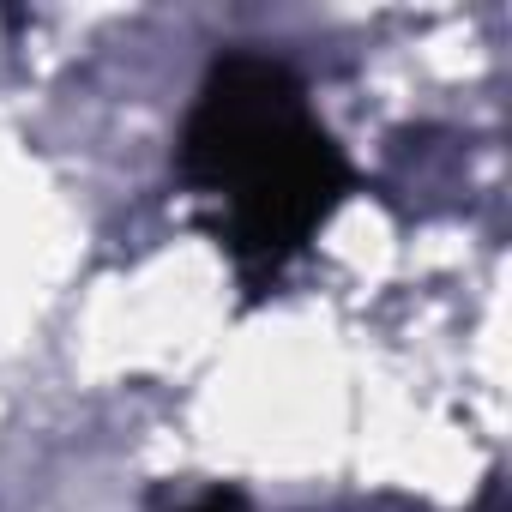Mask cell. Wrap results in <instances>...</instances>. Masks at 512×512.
Returning a JSON list of instances; mask_svg holds the SVG:
<instances>
[{
    "instance_id": "2",
    "label": "cell",
    "mask_w": 512,
    "mask_h": 512,
    "mask_svg": "<svg viewBox=\"0 0 512 512\" xmlns=\"http://www.w3.org/2000/svg\"><path fill=\"white\" fill-rule=\"evenodd\" d=\"M193 512H247V500H241L235 488H211V494H205Z\"/></svg>"
},
{
    "instance_id": "1",
    "label": "cell",
    "mask_w": 512,
    "mask_h": 512,
    "mask_svg": "<svg viewBox=\"0 0 512 512\" xmlns=\"http://www.w3.org/2000/svg\"><path fill=\"white\" fill-rule=\"evenodd\" d=\"M181 175L223 199V241L247 272H278L332 217L350 163L272 55H223L181 127Z\"/></svg>"
}]
</instances>
